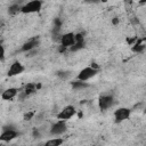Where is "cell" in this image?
Masks as SVG:
<instances>
[{
	"label": "cell",
	"mask_w": 146,
	"mask_h": 146,
	"mask_svg": "<svg viewBox=\"0 0 146 146\" xmlns=\"http://www.w3.org/2000/svg\"><path fill=\"white\" fill-rule=\"evenodd\" d=\"M42 7V1L39 0H33V1H29L26 2L23 8H22V13L24 14H32V13H38L40 11Z\"/></svg>",
	"instance_id": "6da1fadb"
},
{
	"label": "cell",
	"mask_w": 146,
	"mask_h": 146,
	"mask_svg": "<svg viewBox=\"0 0 146 146\" xmlns=\"http://www.w3.org/2000/svg\"><path fill=\"white\" fill-rule=\"evenodd\" d=\"M97 73H98V70H96L91 66H88V67H84L83 70H81L76 78L80 81H87V80L91 79L92 76H95Z\"/></svg>",
	"instance_id": "7a4b0ae2"
},
{
	"label": "cell",
	"mask_w": 146,
	"mask_h": 146,
	"mask_svg": "<svg viewBox=\"0 0 146 146\" xmlns=\"http://www.w3.org/2000/svg\"><path fill=\"white\" fill-rule=\"evenodd\" d=\"M129 116H130V110L127 107H120L114 112V117L116 123L125 121L127 119H129Z\"/></svg>",
	"instance_id": "3957f363"
},
{
	"label": "cell",
	"mask_w": 146,
	"mask_h": 146,
	"mask_svg": "<svg viewBox=\"0 0 146 146\" xmlns=\"http://www.w3.org/2000/svg\"><path fill=\"white\" fill-rule=\"evenodd\" d=\"M75 114V108L71 105L68 106H65L58 114H57V119L58 120H62V121H66L68 119H71L73 115Z\"/></svg>",
	"instance_id": "277c9868"
},
{
	"label": "cell",
	"mask_w": 146,
	"mask_h": 146,
	"mask_svg": "<svg viewBox=\"0 0 146 146\" xmlns=\"http://www.w3.org/2000/svg\"><path fill=\"white\" fill-rule=\"evenodd\" d=\"M39 43H40V40H39L38 36L32 38V39H30V40H27L26 42L23 43V46H22V48H21V51L29 52V51H31V50H34V49H36V47L39 46Z\"/></svg>",
	"instance_id": "5b68a950"
},
{
	"label": "cell",
	"mask_w": 146,
	"mask_h": 146,
	"mask_svg": "<svg viewBox=\"0 0 146 146\" xmlns=\"http://www.w3.org/2000/svg\"><path fill=\"white\" fill-rule=\"evenodd\" d=\"M113 105V97L110 95H104L100 96L98 99V106L102 111H106L107 108H110Z\"/></svg>",
	"instance_id": "8992f818"
},
{
	"label": "cell",
	"mask_w": 146,
	"mask_h": 146,
	"mask_svg": "<svg viewBox=\"0 0 146 146\" xmlns=\"http://www.w3.org/2000/svg\"><path fill=\"white\" fill-rule=\"evenodd\" d=\"M65 131H66V123H65V121H62V120H58V122L52 124L50 128V133L54 136L62 135Z\"/></svg>",
	"instance_id": "52a82bcc"
},
{
	"label": "cell",
	"mask_w": 146,
	"mask_h": 146,
	"mask_svg": "<svg viewBox=\"0 0 146 146\" xmlns=\"http://www.w3.org/2000/svg\"><path fill=\"white\" fill-rule=\"evenodd\" d=\"M23 71H24V66L19 62H14L10 65L9 70H8V75L9 76H15V75H18V74L23 73Z\"/></svg>",
	"instance_id": "ba28073f"
},
{
	"label": "cell",
	"mask_w": 146,
	"mask_h": 146,
	"mask_svg": "<svg viewBox=\"0 0 146 146\" xmlns=\"http://www.w3.org/2000/svg\"><path fill=\"white\" fill-rule=\"evenodd\" d=\"M60 43H62V46H64L66 48L67 47L71 48L75 43V34H73V33H65V34H63Z\"/></svg>",
	"instance_id": "9c48e42d"
},
{
	"label": "cell",
	"mask_w": 146,
	"mask_h": 146,
	"mask_svg": "<svg viewBox=\"0 0 146 146\" xmlns=\"http://www.w3.org/2000/svg\"><path fill=\"white\" fill-rule=\"evenodd\" d=\"M17 136H18V132L16 130H5V131H2L0 139L2 141H10L14 138H16Z\"/></svg>",
	"instance_id": "30bf717a"
},
{
	"label": "cell",
	"mask_w": 146,
	"mask_h": 146,
	"mask_svg": "<svg viewBox=\"0 0 146 146\" xmlns=\"http://www.w3.org/2000/svg\"><path fill=\"white\" fill-rule=\"evenodd\" d=\"M17 94H18V90L16 88H8L1 94V98L5 100H9V99H13Z\"/></svg>",
	"instance_id": "8fae6325"
},
{
	"label": "cell",
	"mask_w": 146,
	"mask_h": 146,
	"mask_svg": "<svg viewBox=\"0 0 146 146\" xmlns=\"http://www.w3.org/2000/svg\"><path fill=\"white\" fill-rule=\"evenodd\" d=\"M72 88L75 89V90H79V89H83V88H87L89 87V84L86 82V81H80V80H76V81H73L71 83Z\"/></svg>",
	"instance_id": "7c38bea8"
},
{
	"label": "cell",
	"mask_w": 146,
	"mask_h": 146,
	"mask_svg": "<svg viewBox=\"0 0 146 146\" xmlns=\"http://www.w3.org/2000/svg\"><path fill=\"white\" fill-rule=\"evenodd\" d=\"M40 88V84H34V83H29V84H26L25 86V89H24V92L29 96V95H31V94H33L34 91H36V89H39Z\"/></svg>",
	"instance_id": "4fadbf2b"
},
{
	"label": "cell",
	"mask_w": 146,
	"mask_h": 146,
	"mask_svg": "<svg viewBox=\"0 0 146 146\" xmlns=\"http://www.w3.org/2000/svg\"><path fill=\"white\" fill-rule=\"evenodd\" d=\"M63 139L62 138H54V139H50L48 141H46L43 144V146H60L63 144Z\"/></svg>",
	"instance_id": "5bb4252c"
},
{
	"label": "cell",
	"mask_w": 146,
	"mask_h": 146,
	"mask_svg": "<svg viewBox=\"0 0 146 146\" xmlns=\"http://www.w3.org/2000/svg\"><path fill=\"white\" fill-rule=\"evenodd\" d=\"M22 8H23V6H21L19 3H14V5L9 6L8 11H9V14L14 15V14H16V13H18V11H22Z\"/></svg>",
	"instance_id": "9a60e30c"
},
{
	"label": "cell",
	"mask_w": 146,
	"mask_h": 146,
	"mask_svg": "<svg viewBox=\"0 0 146 146\" xmlns=\"http://www.w3.org/2000/svg\"><path fill=\"white\" fill-rule=\"evenodd\" d=\"M145 49V44L141 43L140 41H137L133 46H132V51L133 52H143Z\"/></svg>",
	"instance_id": "2e32d148"
},
{
	"label": "cell",
	"mask_w": 146,
	"mask_h": 146,
	"mask_svg": "<svg viewBox=\"0 0 146 146\" xmlns=\"http://www.w3.org/2000/svg\"><path fill=\"white\" fill-rule=\"evenodd\" d=\"M83 47H84V41H82V42H75L70 49H71V51H78V50L82 49Z\"/></svg>",
	"instance_id": "e0dca14e"
},
{
	"label": "cell",
	"mask_w": 146,
	"mask_h": 146,
	"mask_svg": "<svg viewBox=\"0 0 146 146\" xmlns=\"http://www.w3.org/2000/svg\"><path fill=\"white\" fill-rule=\"evenodd\" d=\"M70 75H71V73L67 72V71H60V72H57V76L60 78V79H63V80H66Z\"/></svg>",
	"instance_id": "ac0fdd59"
},
{
	"label": "cell",
	"mask_w": 146,
	"mask_h": 146,
	"mask_svg": "<svg viewBox=\"0 0 146 146\" xmlns=\"http://www.w3.org/2000/svg\"><path fill=\"white\" fill-rule=\"evenodd\" d=\"M83 41V34L79 33V34H75V42H82Z\"/></svg>",
	"instance_id": "d6986e66"
},
{
	"label": "cell",
	"mask_w": 146,
	"mask_h": 146,
	"mask_svg": "<svg viewBox=\"0 0 146 146\" xmlns=\"http://www.w3.org/2000/svg\"><path fill=\"white\" fill-rule=\"evenodd\" d=\"M27 55V57H32V56H34V55H36L38 54V50L36 49H34V50H31V51H29V52H26Z\"/></svg>",
	"instance_id": "ffe728a7"
},
{
	"label": "cell",
	"mask_w": 146,
	"mask_h": 146,
	"mask_svg": "<svg viewBox=\"0 0 146 146\" xmlns=\"http://www.w3.org/2000/svg\"><path fill=\"white\" fill-rule=\"evenodd\" d=\"M34 115V113L33 112H30V113H26L25 115H24V120H31V117Z\"/></svg>",
	"instance_id": "44dd1931"
},
{
	"label": "cell",
	"mask_w": 146,
	"mask_h": 146,
	"mask_svg": "<svg viewBox=\"0 0 146 146\" xmlns=\"http://www.w3.org/2000/svg\"><path fill=\"white\" fill-rule=\"evenodd\" d=\"M39 137H40L39 131H38L36 129H34V130H33V138H39Z\"/></svg>",
	"instance_id": "7402d4cb"
},
{
	"label": "cell",
	"mask_w": 146,
	"mask_h": 146,
	"mask_svg": "<svg viewBox=\"0 0 146 146\" xmlns=\"http://www.w3.org/2000/svg\"><path fill=\"white\" fill-rule=\"evenodd\" d=\"M112 23H113V25H117V24H119V18H117V17H114V18L112 19Z\"/></svg>",
	"instance_id": "603a6c76"
},
{
	"label": "cell",
	"mask_w": 146,
	"mask_h": 146,
	"mask_svg": "<svg viewBox=\"0 0 146 146\" xmlns=\"http://www.w3.org/2000/svg\"><path fill=\"white\" fill-rule=\"evenodd\" d=\"M5 58V49H3V46H1V60H3Z\"/></svg>",
	"instance_id": "cb8c5ba5"
},
{
	"label": "cell",
	"mask_w": 146,
	"mask_h": 146,
	"mask_svg": "<svg viewBox=\"0 0 146 146\" xmlns=\"http://www.w3.org/2000/svg\"><path fill=\"white\" fill-rule=\"evenodd\" d=\"M65 50H66V47H64V46L60 44V47H59V52H64Z\"/></svg>",
	"instance_id": "d4e9b609"
},
{
	"label": "cell",
	"mask_w": 146,
	"mask_h": 146,
	"mask_svg": "<svg viewBox=\"0 0 146 146\" xmlns=\"http://www.w3.org/2000/svg\"><path fill=\"white\" fill-rule=\"evenodd\" d=\"M145 112H146V110H145Z\"/></svg>",
	"instance_id": "484cf974"
}]
</instances>
